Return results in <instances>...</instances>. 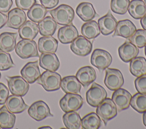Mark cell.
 Wrapping results in <instances>:
<instances>
[{"label": "cell", "mask_w": 146, "mask_h": 129, "mask_svg": "<svg viewBox=\"0 0 146 129\" xmlns=\"http://www.w3.org/2000/svg\"><path fill=\"white\" fill-rule=\"evenodd\" d=\"M105 89L95 82H93L91 88L86 92V101L92 107H96L107 97Z\"/></svg>", "instance_id": "ba28073f"}, {"label": "cell", "mask_w": 146, "mask_h": 129, "mask_svg": "<svg viewBox=\"0 0 146 129\" xmlns=\"http://www.w3.org/2000/svg\"><path fill=\"white\" fill-rule=\"evenodd\" d=\"M7 109L12 113L18 114L24 111L28 108L22 97L17 95H11L8 97L5 102Z\"/></svg>", "instance_id": "44dd1931"}, {"label": "cell", "mask_w": 146, "mask_h": 129, "mask_svg": "<svg viewBox=\"0 0 146 129\" xmlns=\"http://www.w3.org/2000/svg\"><path fill=\"white\" fill-rule=\"evenodd\" d=\"M29 115L36 121H40L47 117L52 116L50 110L46 102L38 101L34 102L28 109Z\"/></svg>", "instance_id": "30bf717a"}, {"label": "cell", "mask_w": 146, "mask_h": 129, "mask_svg": "<svg viewBox=\"0 0 146 129\" xmlns=\"http://www.w3.org/2000/svg\"><path fill=\"white\" fill-rule=\"evenodd\" d=\"M130 105L139 113H143L146 111V94L140 93L134 94L131 99Z\"/></svg>", "instance_id": "e575fe53"}, {"label": "cell", "mask_w": 146, "mask_h": 129, "mask_svg": "<svg viewBox=\"0 0 146 129\" xmlns=\"http://www.w3.org/2000/svg\"><path fill=\"white\" fill-rule=\"evenodd\" d=\"M1 73H0V79H1Z\"/></svg>", "instance_id": "f907efd6"}, {"label": "cell", "mask_w": 146, "mask_h": 129, "mask_svg": "<svg viewBox=\"0 0 146 129\" xmlns=\"http://www.w3.org/2000/svg\"><path fill=\"white\" fill-rule=\"evenodd\" d=\"M60 87L65 93L79 94L80 93L82 84L79 82L76 76H68L61 80Z\"/></svg>", "instance_id": "7402d4cb"}, {"label": "cell", "mask_w": 146, "mask_h": 129, "mask_svg": "<svg viewBox=\"0 0 146 129\" xmlns=\"http://www.w3.org/2000/svg\"><path fill=\"white\" fill-rule=\"evenodd\" d=\"M135 85L139 93L146 94V74L138 77L135 80Z\"/></svg>", "instance_id": "f35d334b"}, {"label": "cell", "mask_w": 146, "mask_h": 129, "mask_svg": "<svg viewBox=\"0 0 146 129\" xmlns=\"http://www.w3.org/2000/svg\"><path fill=\"white\" fill-rule=\"evenodd\" d=\"M136 30V26L130 20H121L117 22L113 36H119L128 38L134 34Z\"/></svg>", "instance_id": "d6986e66"}, {"label": "cell", "mask_w": 146, "mask_h": 129, "mask_svg": "<svg viewBox=\"0 0 146 129\" xmlns=\"http://www.w3.org/2000/svg\"><path fill=\"white\" fill-rule=\"evenodd\" d=\"M75 76L82 85L86 88L96 80V74L92 67L85 66L78 70Z\"/></svg>", "instance_id": "ac0fdd59"}, {"label": "cell", "mask_w": 146, "mask_h": 129, "mask_svg": "<svg viewBox=\"0 0 146 129\" xmlns=\"http://www.w3.org/2000/svg\"><path fill=\"white\" fill-rule=\"evenodd\" d=\"M40 128H51V127H50V126H43V127H40L39 128V129H40Z\"/></svg>", "instance_id": "7dc6e473"}, {"label": "cell", "mask_w": 146, "mask_h": 129, "mask_svg": "<svg viewBox=\"0 0 146 129\" xmlns=\"http://www.w3.org/2000/svg\"><path fill=\"white\" fill-rule=\"evenodd\" d=\"M26 14L23 10L18 7L14 8L8 13L6 26L18 30L26 22Z\"/></svg>", "instance_id": "4fadbf2b"}, {"label": "cell", "mask_w": 146, "mask_h": 129, "mask_svg": "<svg viewBox=\"0 0 146 129\" xmlns=\"http://www.w3.org/2000/svg\"><path fill=\"white\" fill-rule=\"evenodd\" d=\"M78 36V31L72 23L60 27L58 32V40L64 44L71 43Z\"/></svg>", "instance_id": "e0dca14e"}, {"label": "cell", "mask_w": 146, "mask_h": 129, "mask_svg": "<svg viewBox=\"0 0 146 129\" xmlns=\"http://www.w3.org/2000/svg\"><path fill=\"white\" fill-rule=\"evenodd\" d=\"M61 76L56 72L46 70L36 80L45 90L52 91L59 90L60 88Z\"/></svg>", "instance_id": "7a4b0ae2"}, {"label": "cell", "mask_w": 146, "mask_h": 129, "mask_svg": "<svg viewBox=\"0 0 146 129\" xmlns=\"http://www.w3.org/2000/svg\"><path fill=\"white\" fill-rule=\"evenodd\" d=\"M39 65L43 69L55 72L60 66V62L55 53H42L39 56Z\"/></svg>", "instance_id": "2e32d148"}, {"label": "cell", "mask_w": 146, "mask_h": 129, "mask_svg": "<svg viewBox=\"0 0 146 129\" xmlns=\"http://www.w3.org/2000/svg\"><path fill=\"white\" fill-rule=\"evenodd\" d=\"M6 78L9 89L12 94L22 97L27 93L29 90V85L22 77L19 76H7Z\"/></svg>", "instance_id": "8992f818"}, {"label": "cell", "mask_w": 146, "mask_h": 129, "mask_svg": "<svg viewBox=\"0 0 146 129\" xmlns=\"http://www.w3.org/2000/svg\"><path fill=\"white\" fill-rule=\"evenodd\" d=\"M118 52L120 59L124 62L128 63L137 56L139 50L129 41H127L119 47Z\"/></svg>", "instance_id": "ffe728a7"}, {"label": "cell", "mask_w": 146, "mask_h": 129, "mask_svg": "<svg viewBox=\"0 0 146 129\" xmlns=\"http://www.w3.org/2000/svg\"><path fill=\"white\" fill-rule=\"evenodd\" d=\"M81 33L88 39H92L98 36L100 30L98 23L95 20H90L84 23L81 27Z\"/></svg>", "instance_id": "4dcf8cb0"}, {"label": "cell", "mask_w": 146, "mask_h": 129, "mask_svg": "<svg viewBox=\"0 0 146 129\" xmlns=\"http://www.w3.org/2000/svg\"><path fill=\"white\" fill-rule=\"evenodd\" d=\"M36 2V0H15L17 7L23 10H29Z\"/></svg>", "instance_id": "ab89813d"}, {"label": "cell", "mask_w": 146, "mask_h": 129, "mask_svg": "<svg viewBox=\"0 0 146 129\" xmlns=\"http://www.w3.org/2000/svg\"><path fill=\"white\" fill-rule=\"evenodd\" d=\"M131 98V93L127 90L122 88L115 90L112 95V100L119 111L129 107Z\"/></svg>", "instance_id": "7c38bea8"}, {"label": "cell", "mask_w": 146, "mask_h": 129, "mask_svg": "<svg viewBox=\"0 0 146 129\" xmlns=\"http://www.w3.org/2000/svg\"><path fill=\"white\" fill-rule=\"evenodd\" d=\"M49 13L56 23L62 26L71 23L75 16L73 9L65 4L60 5L56 8L50 10Z\"/></svg>", "instance_id": "6da1fadb"}, {"label": "cell", "mask_w": 146, "mask_h": 129, "mask_svg": "<svg viewBox=\"0 0 146 129\" xmlns=\"http://www.w3.org/2000/svg\"><path fill=\"white\" fill-rule=\"evenodd\" d=\"M144 3H145V4L146 5V0H144Z\"/></svg>", "instance_id": "681fc988"}, {"label": "cell", "mask_w": 146, "mask_h": 129, "mask_svg": "<svg viewBox=\"0 0 146 129\" xmlns=\"http://www.w3.org/2000/svg\"><path fill=\"white\" fill-rule=\"evenodd\" d=\"M143 121L144 126L146 127V111L143 113Z\"/></svg>", "instance_id": "bcb514c9"}, {"label": "cell", "mask_w": 146, "mask_h": 129, "mask_svg": "<svg viewBox=\"0 0 146 129\" xmlns=\"http://www.w3.org/2000/svg\"><path fill=\"white\" fill-rule=\"evenodd\" d=\"M98 25L100 32L105 36L108 35L113 32L116 27L117 21L112 15L111 11L98 19Z\"/></svg>", "instance_id": "9a60e30c"}, {"label": "cell", "mask_w": 146, "mask_h": 129, "mask_svg": "<svg viewBox=\"0 0 146 129\" xmlns=\"http://www.w3.org/2000/svg\"><path fill=\"white\" fill-rule=\"evenodd\" d=\"M12 5V0H0V12L2 13L9 12Z\"/></svg>", "instance_id": "b9f144b4"}, {"label": "cell", "mask_w": 146, "mask_h": 129, "mask_svg": "<svg viewBox=\"0 0 146 129\" xmlns=\"http://www.w3.org/2000/svg\"><path fill=\"white\" fill-rule=\"evenodd\" d=\"M96 113L106 126L110 120L117 115V109L112 99L107 98L96 106Z\"/></svg>", "instance_id": "3957f363"}, {"label": "cell", "mask_w": 146, "mask_h": 129, "mask_svg": "<svg viewBox=\"0 0 146 129\" xmlns=\"http://www.w3.org/2000/svg\"><path fill=\"white\" fill-rule=\"evenodd\" d=\"M58 45L57 40L51 36H43L38 40V47L40 53H55Z\"/></svg>", "instance_id": "cb8c5ba5"}, {"label": "cell", "mask_w": 146, "mask_h": 129, "mask_svg": "<svg viewBox=\"0 0 146 129\" xmlns=\"http://www.w3.org/2000/svg\"><path fill=\"white\" fill-rule=\"evenodd\" d=\"M17 33L5 32L0 35V50L10 52L16 46Z\"/></svg>", "instance_id": "d4e9b609"}, {"label": "cell", "mask_w": 146, "mask_h": 129, "mask_svg": "<svg viewBox=\"0 0 146 129\" xmlns=\"http://www.w3.org/2000/svg\"><path fill=\"white\" fill-rule=\"evenodd\" d=\"M76 13L84 22L91 20L96 14L92 5L90 2H86L78 5L76 9Z\"/></svg>", "instance_id": "484cf974"}, {"label": "cell", "mask_w": 146, "mask_h": 129, "mask_svg": "<svg viewBox=\"0 0 146 129\" xmlns=\"http://www.w3.org/2000/svg\"><path fill=\"white\" fill-rule=\"evenodd\" d=\"M129 2V0H111V9L116 14L123 15L127 13Z\"/></svg>", "instance_id": "8d00e7d4"}, {"label": "cell", "mask_w": 146, "mask_h": 129, "mask_svg": "<svg viewBox=\"0 0 146 129\" xmlns=\"http://www.w3.org/2000/svg\"><path fill=\"white\" fill-rule=\"evenodd\" d=\"M128 40L139 48L144 47L146 44V30L139 29L128 38Z\"/></svg>", "instance_id": "d590c367"}, {"label": "cell", "mask_w": 146, "mask_h": 129, "mask_svg": "<svg viewBox=\"0 0 146 129\" xmlns=\"http://www.w3.org/2000/svg\"><path fill=\"white\" fill-rule=\"evenodd\" d=\"M41 5L47 9H51L57 6L59 0H39Z\"/></svg>", "instance_id": "7bdbcfd3"}, {"label": "cell", "mask_w": 146, "mask_h": 129, "mask_svg": "<svg viewBox=\"0 0 146 129\" xmlns=\"http://www.w3.org/2000/svg\"><path fill=\"white\" fill-rule=\"evenodd\" d=\"M112 57L106 50L95 49L91 56V64L102 72L111 64Z\"/></svg>", "instance_id": "5b68a950"}, {"label": "cell", "mask_w": 146, "mask_h": 129, "mask_svg": "<svg viewBox=\"0 0 146 129\" xmlns=\"http://www.w3.org/2000/svg\"><path fill=\"white\" fill-rule=\"evenodd\" d=\"M39 32L38 26L31 20H27L18 29L19 36L22 39L33 40Z\"/></svg>", "instance_id": "603a6c76"}, {"label": "cell", "mask_w": 146, "mask_h": 129, "mask_svg": "<svg viewBox=\"0 0 146 129\" xmlns=\"http://www.w3.org/2000/svg\"><path fill=\"white\" fill-rule=\"evenodd\" d=\"M83 103L82 97L78 94L66 93L59 101V106L64 113L76 111L81 108Z\"/></svg>", "instance_id": "52a82bcc"}, {"label": "cell", "mask_w": 146, "mask_h": 129, "mask_svg": "<svg viewBox=\"0 0 146 129\" xmlns=\"http://www.w3.org/2000/svg\"><path fill=\"white\" fill-rule=\"evenodd\" d=\"M15 50L17 55L22 59L39 56L36 43L33 40H20L16 44Z\"/></svg>", "instance_id": "277c9868"}, {"label": "cell", "mask_w": 146, "mask_h": 129, "mask_svg": "<svg viewBox=\"0 0 146 129\" xmlns=\"http://www.w3.org/2000/svg\"><path fill=\"white\" fill-rule=\"evenodd\" d=\"M128 11L132 18L139 19L146 14V5L143 0H132L129 2Z\"/></svg>", "instance_id": "83f0119b"}, {"label": "cell", "mask_w": 146, "mask_h": 129, "mask_svg": "<svg viewBox=\"0 0 146 129\" xmlns=\"http://www.w3.org/2000/svg\"><path fill=\"white\" fill-rule=\"evenodd\" d=\"M47 13V9L42 5L34 4L27 11V17L35 23H39L46 16Z\"/></svg>", "instance_id": "d6a6232c"}, {"label": "cell", "mask_w": 146, "mask_h": 129, "mask_svg": "<svg viewBox=\"0 0 146 129\" xmlns=\"http://www.w3.org/2000/svg\"><path fill=\"white\" fill-rule=\"evenodd\" d=\"M15 123V116L3 105L0 108V127L1 128H12Z\"/></svg>", "instance_id": "f546056e"}, {"label": "cell", "mask_w": 146, "mask_h": 129, "mask_svg": "<svg viewBox=\"0 0 146 129\" xmlns=\"http://www.w3.org/2000/svg\"><path fill=\"white\" fill-rule=\"evenodd\" d=\"M38 26L39 33L43 36L53 35L57 28V23L50 16L45 17L38 23Z\"/></svg>", "instance_id": "4316f807"}, {"label": "cell", "mask_w": 146, "mask_h": 129, "mask_svg": "<svg viewBox=\"0 0 146 129\" xmlns=\"http://www.w3.org/2000/svg\"><path fill=\"white\" fill-rule=\"evenodd\" d=\"M7 20V16L1 12H0V29L5 26Z\"/></svg>", "instance_id": "ee69618b"}, {"label": "cell", "mask_w": 146, "mask_h": 129, "mask_svg": "<svg viewBox=\"0 0 146 129\" xmlns=\"http://www.w3.org/2000/svg\"><path fill=\"white\" fill-rule=\"evenodd\" d=\"M129 70L132 75L139 77L146 74V60L143 57H136L130 61Z\"/></svg>", "instance_id": "f1b7e54d"}, {"label": "cell", "mask_w": 146, "mask_h": 129, "mask_svg": "<svg viewBox=\"0 0 146 129\" xmlns=\"http://www.w3.org/2000/svg\"><path fill=\"white\" fill-rule=\"evenodd\" d=\"M63 122L68 129H79L81 126L80 116L75 111L66 113L63 116Z\"/></svg>", "instance_id": "1f68e13d"}, {"label": "cell", "mask_w": 146, "mask_h": 129, "mask_svg": "<svg viewBox=\"0 0 146 129\" xmlns=\"http://www.w3.org/2000/svg\"><path fill=\"white\" fill-rule=\"evenodd\" d=\"M124 84V78L121 72L117 69L106 68L104 84L110 90L120 88Z\"/></svg>", "instance_id": "9c48e42d"}, {"label": "cell", "mask_w": 146, "mask_h": 129, "mask_svg": "<svg viewBox=\"0 0 146 129\" xmlns=\"http://www.w3.org/2000/svg\"><path fill=\"white\" fill-rule=\"evenodd\" d=\"M101 125L100 118L94 112L88 114L81 119V126L84 129H98Z\"/></svg>", "instance_id": "836d02e7"}, {"label": "cell", "mask_w": 146, "mask_h": 129, "mask_svg": "<svg viewBox=\"0 0 146 129\" xmlns=\"http://www.w3.org/2000/svg\"><path fill=\"white\" fill-rule=\"evenodd\" d=\"M145 56H146V44H145Z\"/></svg>", "instance_id": "c3c4849f"}, {"label": "cell", "mask_w": 146, "mask_h": 129, "mask_svg": "<svg viewBox=\"0 0 146 129\" xmlns=\"http://www.w3.org/2000/svg\"><path fill=\"white\" fill-rule=\"evenodd\" d=\"M21 74L28 83L35 82L40 76L38 61L27 63L21 69Z\"/></svg>", "instance_id": "5bb4252c"}, {"label": "cell", "mask_w": 146, "mask_h": 129, "mask_svg": "<svg viewBox=\"0 0 146 129\" xmlns=\"http://www.w3.org/2000/svg\"><path fill=\"white\" fill-rule=\"evenodd\" d=\"M9 90L6 86L3 83L0 82V105L5 103L9 97Z\"/></svg>", "instance_id": "60d3db41"}, {"label": "cell", "mask_w": 146, "mask_h": 129, "mask_svg": "<svg viewBox=\"0 0 146 129\" xmlns=\"http://www.w3.org/2000/svg\"><path fill=\"white\" fill-rule=\"evenodd\" d=\"M92 48L91 42L86 37L80 35L71 43L70 49L74 53L80 56H85L91 53Z\"/></svg>", "instance_id": "8fae6325"}, {"label": "cell", "mask_w": 146, "mask_h": 129, "mask_svg": "<svg viewBox=\"0 0 146 129\" xmlns=\"http://www.w3.org/2000/svg\"><path fill=\"white\" fill-rule=\"evenodd\" d=\"M14 66L10 53L0 50V70H7Z\"/></svg>", "instance_id": "74e56055"}, {"label": "cell", "mask_w": 146, "mask_h": 129, "mask_svg": "<svg viewBox=\"0 0 146 129\" xmlns=\"http://www.w3.org/2000/svg\"><path fill=\"white\" fill-rule=\"evenodd\" d=\"M140 24L143 29L146 30V14L140 19Z\"/></svg>", "instance_id": "f6af8a7d"}, {"label": "cell", "mask_w": 146, "mask_h": 129, "mask_svg": "<svg viewBox=\"0 0 146 129\" xmlns=\"http://www.w3.org/2000/svg\"><path fill=\"white\" fill-rule=\"evenodd\" d=\"M0 128H1V127H0Z\"/></svg>", "instance_id": "816d5d0a"}]
</instances>
